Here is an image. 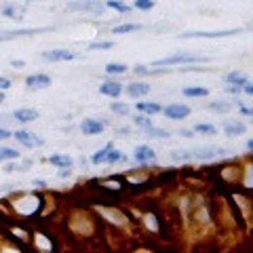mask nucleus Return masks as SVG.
I'll list each match as a JSON object with an SVG mask.
<instances>
[{
	"instance_id": "25",
	"label": "nucleus",
	"mask_w": 253,
	"mask_h": 253,
	"mask_svg": "<svg viewBox=\"0 0 253 253\" xmlns=\"http://www.w3.org/2000/svg\"><path fill=\"white\" fill-rule=\"evenodd\" d=\"M106 72L108 74H125L126 72V66H125V63H108Z\"/></svg>"
},
{
	"instance_id": "17",
	"label": "nucleus",
	"mask_w": 253,
	"mask_h": 253,
	"mask_svg": "<svg viewBox=\"0 0 253 253\" xmlns=\"http://www.w3.org/2000/svg\"><path fill=\"white\" fill-rule=\"evenodd\" d=\"M137 110H139V112H148V114H158L163 108L158 106L156 101H139V104H137Z\"/></svg>"
},
{
	"instance_id": "11",
	"label": "nucleus",
	"mask_w": 253,
	"mask_h": 253,
	"mask_svg": "<svg viewBox=\"0 0 253 253\" xmlns=\"http://www.w3.org/2000/svg\"><path fill=\"white\" fill-rule=\"evenodd\" d=\"M224 133H226V135H230V137H241V135L247 133V126H245L243 123L232 121V123H226L224 125Z\"/></svg>"
},
{
	"instance_id": "38",
	"label": "nucleus",
	"mask_w": 253,
	"mask_h": 253,
	"mask_svg": "<svg viewBox=\"0 0 253 253\" xmlns=\"http://www.w3.org/2000/svg\"><path fill=\"white\" fill-rule=\"evenodd\" d=\"M135 72H137V74H148V70H146V66H137Z\"/></svg>"
},
{
	"instance_id": "14",
	"label": "nucleus",
	"mask_w": 253,
	"mask_h": 253,
	"mask_svg": "<svg viewBox=\"0 0 253 253\" xmlns=\"http://www.w3.org/2000/svg\"><path fill=\"white\" fill-rule=\"evenodd\" d=\"M49 163L51 165H55V167H68V169H72V165H74V161L70 158L68 154H53V156H49Z\"/></svg>"
},
{
	"instance_id": "20",
	"label": "nucleus",
	"mask_w": 253,
	"mask_h": 253,
	"mask_svg": "<svg viewBox=\"0 0 253 253\" xmlns=\"http://www.w3.org/2000/svg\"><path fill=\"white\" fill-rule=\"evenodd\" d=\"M0 13L4 15V17H21L23 15V9L21 6H13V4H6V6H2V9H0Z\"/></svg>"
},
{
	"instance_id": "6",
	"label": "nucleus",
	"mask_w": 253,
	"mask_h": 253,
	"mask_svg": "<svg viewBox=\"0 0 253 253\" xmlns=\"http://www.w3.org/2000/svg\"><path fill=\"white\" fill-rule=\"evenodd\" d=\"M104 123L97 121V118H84V121L81 123V131L84 133V135H97V133L104 131Z\"/></svg>"
},
{
	"instance_id": "35",
	"label": "nucleus",
	"mask_w": 253,
	"mask_h": 253,
	"mask_svg": "<svg viewBox=\"0 0 253 253\" xmlns=\"http://www.w3.org/2000/svg\"><path fill=\"white\" fill-rule=\"evenodd\" d=\"M17 169H21L19 165H15V163H9V165H6V169H4V171H6V173H13V171H17Z\"/></svg>"
},
{
	"instance_id": "23",
	"label": "nucleus",
	"mask_w": 253,
	"mask_h": 253,
	"mask_svg": "<svg viewBox=\"0 0 253 253\" xmlns=\"http://www.w3.org/2000/svg\"><path fill=\"white\" fill-rule=\"evenodd\" d=\"M146 133H148V137H158V139H165V137H169V133L165 131V129H156V126L152 125V126H148L146 129Z\"/></svg>"
},
{
	"instance_id": "32",
	"label": "nucleus",
	"mask_w": 253,
	"mask_h": 253,
	"mask_svg": "<svg viewBox=\"0 0 253 253\" xmlns=\"http://www.w3.org/2000/svg\"><path fill=\"white\" fill-rule=\"evenodd\" d=\"M211 110L213 112H228V110H230V104H217V101H213Z\"/></svg>"
},
{
	"instance_id": "15",
	"label": "nucleus",
	"mask_w": 253,
	"mask_h": 253,
	"mask_svg": "<svg viewBox=\"0 0 253 253\" xmlns=\"http://www.w3.org/2000/svg\"><path fill=\"white\" fill-rule=\"evenodd\" d=\"M126 93H129L131 97H141V95L150 93V84H146V83H133V84L126 86Z\"/></svg>"
},
{
	"instance_id": "9",
	"label": "nucleus",
	"mask_w": 253,
	"mask_h": 253,
	"mask_svg": "<svg viewBox=\"0 0 253 253\" xmlns=\"http://www.w3.org/2000/svg\"><path fill=\"white\" fill-rule=\"evenodd\" d=\"M219 154H224V150L217 148V146H201V148L194 150V156L203 158V161H209V158H215Z\"/></svg>"
},
{
	"instance_id": "8",
	"label": "nucleus",
	"mask_w": 253,
	"mask_h": 253,
	"mask_svg": "<svg viewBox=\"0 0 253 253\" xmlns=\"http://www.w3.org/2000/svg\"><path fill=\"white\" fill-rule=\"evenodd\" d=\"M26 84L28 89H46L51 84V76L46 74H32L26 78Z\"/></svg>"
},
{
	"instance_id": "18",
	"label": "nucleus",
	"mask_w": 253,
	"mask_h": 253,
	"mask_svg": "<svg viewBox=\"0 0 253 253\" xmlns=\"http://www.w3.org/2000/svg\"><path fill=\"white\" fill-rule=\"evenodd\" d=\"M186 95V97H205V95H207L209 91L205 89V86H186L184 91H181Z\"/></svg>"
},
{
	"instance_id": "34",
	"label": "nucleus",
	"mask_w": 253,
	"mask_h": 253,
	"mask_svg": "<svg viewBox=\"0 0 253 253\" xmlns=\"http://www.w3.org/2000/svg\"><path fill=\"white\" fill-rule=\"evenodd\" d=\"M11 66H13L15 70H19V68L26 66V61H21V59H13V61H11Z\"/></svg>"
},
{
	"instance_id": "1",
	"label": "nucleus",
	"mask_w": 253,
	"mask_h": 253,
	"mask_svg": "<svg viewBox=\"0 0 253 253\" xmlns=\"http://www.w3.org/2000/svg\"><path fill=\"white\" fill-rule=\"evenodd\" d=\"M201 61H207L201 55H190V53H177V55H171V57H165V59H158L154 61L152 66H175V63H201Z\"/></svg>"
},
{
	"instance_id": "3",
	"label": "nucleus",
	"mask_w": 253,
	"mask_h": 253,
	"mask_svg": "<svg viewBox=\"0 0 253 253\" xmlns=\"http://www.w3.org/2000/svg\"><path fill=\"white\" fill-rule=\"evenodd\" d=\"M13 137L17 139L21 146H26V148H38V146H42V144H44V141H42L41 137H38V135H34L32 131H26V129L17 131Z\"/></svg>"
},
{
	"instance_id": "39",
	"label": "nucleus",
	"mask_w": 253,
	"mask_h": 253,
	"mask_svg": "<svg viewBox=\"0 0 253 253\" xmlns=\"http://www.w3.org/2000/svg\"><path fill=\"white\" fill-rule=\"evenodd\" d=\"M179 135H184V137H192V131H188V129H181V131H179Z\"/></svg>"
},
{
	"instance_id": "21",
	"label": "nucleus",
	"mask_w": 253,
	"mask_h": 253,
	"mask_svg": "<svg viewBox=\"0 0 253 253\" xmlns=\"http://www.w3.org/2000/svg\"><path fill=\"white\" fill-rule=\"evenodd\" d=\"M19 152L15 148H0V163L2 161H17Z\"/></svg>"
},
{
	"instance_id": "29",
	"label": "nucleus",
	"mask_w": 253,
	"mask_h": 253,
	"mask_svg": "<svg viewBox=\"0 0 253 253\" xmlns=\"http://www.w3.org/2000/svg\"><path fill=\"white\" fill-rule=\"evenodd\" d=\"M112 46H114V42L106 41V42H91L89 49H91V51H104V49H112Z\"/></svg>"
},
{
	"instance_id": "33",
	"label": "nucleus",
	"mask_w": 253,
	"mask_h": 253,
	"mask_svg": "<svg viewBox=\"0 0 253 253\" xmlns=\"http://www.w3.org/2000/svg\"><path fill=\"white\" fill-rule=\"evenodd\" d=\"M11 86V81L9 78H4V76H0V91H6Z\"/></svg>"
},
{
	"instance_id": "31",
	"label": "nucleus",
	"mask_w": 253,
	"mask_h": 253,
	"mask_svg": "<svg viewBox=\"0 0 253 253\" xmlns=\"http://www.w3.org/2000/svg\"><path fill=\"white\" fill-rule=\"evenodd\" d=\"M154 6V0H135V9L139 11H150Z\"/></svg>"
},
{
	"instance_id": "40",
	"label": "nucleus",
	"mask_w": 253,
	"mask_h": 253,
	"mask_svg": "<svg viewBox=\"0 0 253 253\" xmlns=\"http://www.w3.org/2000/svg\"><path fill=\"white\" fill-rule=\"evenodd\" d=\"M2 101H4V95H2V91H0V104H2Z\"/></svg>"
},
{
	"instance_id": "7",
	"label": "nucleus",
	"mask_w": 253,
	"mask_h": 253,
	"mask_svg": "<svg viewBox=\"0 0 253 253\" xmlns=\"http://www.w3.org/2000/svg\"><path fill=\"white\" fill-rule=\"evenodd\" d=\"M190 114V108L188 106H181V104H171L165 108V116L171 118V121H181Z\"/></svg>"
},
{
	"instance_id": "4",
	"label": "nucleus",
	"mask_w": 253,
	"mask_h": 253,
	"mask_svg": "<svg viewBox=\"0 0 253 253\" xmlns=\"http://www.w3.org/2000/svg\"><path fill=\"white\" fill-rule=\"evenodd\" d=\"M241 34V30H219V32H188L179 38H221V36H234Z\"/></svg>"
},
{
	"instance_id": "24",
	"label": "nucleus",
	"mask_w": 253,
	"mask_h": 253,
	"mask_svg": "<svg viewBox=\"0 0 253 253\" xmlns=\"http://www.w3.org/2000/svg\"><path fill=\"white\" fill-rule=\"evenodd\" d=\"M106 6H110V9H114V11H121V13H126L131 9V6H126L121 0H106Z\"/></svg>"
},
{
	"instance_id": "36",
	"label": "nucleus",
	"mask_w": 253,
	"mask_h": 253,
	"mask_svg": "<svg viewBox=\"0 0 253 253\" xmlns=\"http://www.w3.org/2000/svg\"><path fill=\"white\" fill-rule=\"evenodd\" d=\"M243 89H245V93H247V95H253V84H251L249 81L243 84Z\"/></svg>"
},
{
	"instance_id": "19",
	"label": "nucleus",
	"mask_w": 253,
	"mask_h": 253,
	"mask_svg": "<svg viewBox=\"0 0 253 253\" xmlns=\"http://www.w3.org/2000/svg\"><path fill=\"white\" fill-rule=\"evenodd\" d=\"M194 133H201V135H215L217 129L213 125H207V123H199V125H194Z\"/></svg>"
},
{
	"instance_id": "37",
	"label": "nucleus",
	"mask_w": 253,
	"mask_h": 253,
	"mask_svg": "<svg viewBox=\"0 0 253 253\" xmlns=\"http://www.w3.org/2000/svg\"><path fill=\"white\" fill-rule=\"evenodd\" d=\"M6 137H11V133L6 131V129H2V126H0V141H2V139H6Z\"/></svg>"
},
{
	"instance_id": "22",
	"label": "nucleus",
	"mask_w": 253,
	"mask_h": 253,
	"mask_svg": "<svg viewBox=\"0 0 253 253\" xmlns=\"http://www.w3.org/2000/svg\"><path fill=\"white\" fill-rule=\"evenodd\" d=\"M141 26L139 23H123V26H116L112 30V34H126V32H137Z\"/></svg>"
},
{
	"instance_id": "28",
	"label": "nucleus",
	"mask_w": 253,
	"mask_h": 253,
	"mask_svg": "<svg viewBox=\"0 0 253 253\" xmlns=\"http://www.w3.org/2000/svg\"><path fill=\"white\" fill-rule=\"evenodd\" d=\"M123 154L121 152H118V150H114V148H110L108 150V156H106V163H110V165H112V163H118V161H123Z\"/></svg>"
},
{
	"instance_id": "5",
	"label": "nucleus",
	"mask_w": 253,
	"mask_h": 253,
	"mask_svg": "<svg viewBox=\"0 0 253 253\" xmlns=\"http://www.w3.org/2000/svg\"><path fill=\"white\" fill-rule=\"evenodd\" d=\"M42 57L46 61H70L76 57L74 51H66V49H53V51H44Z\"/></svg>"
},
{
	"instance_id": "10",
	"label": "nucleus",
	"mask_w": 253,
	"mask_h": 253,
	"mask_svg": "<svg viewBox=\"0 0 253 253\" xmlns=\"http://www.w3.org/2000/svg\"><path fill=\"white\" fill-rule=\"evenodd\" d=\"M154 150L150 146H137L135 152H133V161L135 163H148V161H154Z\"/></svg>"
},
{
	"instance_id": "16",
	"label": "nucleus",
	"mask_w": 253,
	"mask_h": 253,
	"mask_svg": "<svg viewBox=\"0 0 253 253\" xmlns=\"http://www.w3.org/2000/svg\"><path fill=\"white\" fill-rule=\"evenodd\" d=\"M247 81H249L247 74H245V72H239V70H234V72H230V74L226 76V83H228V84H236V86H243Z\"/></svg>"
},
{
	"instance_id": "13",
	"label": "nucleus",
	"mask_w": 253,
	"mask_h": 253,
	"mask_svg": "<svg viewBox=\"0 0 253 253\" xmlns=\"http://www.w3.org/2000/svg\"><path fill=\"white\" fill-rule=\"evenodd\" d=\"M13 116L17 118V121L21 123H32V121H36L38 118V112L36 110H32V108H19V110H15Z\"/></svg>"
},
{
	"instance_id": "12",
	"label": "nucleus",
	"mask_w": 253,
	"mask_h": 253,
	"mask_svg": "<svg viewBox=\"0 0 253 253\" xmlns=\"http://www.w3.org/2000/svg\"><path fill=\"white\" fill-rule=\"evenodd\" d=\"M99 91H101V95H108V97H118V95L123 93V86L114 81H108V83H101Z\"/></svg>"
},
{
	"instance_id": "27",
	"label": "nucleus",
	"mask_w": 253,
	"mask_h": 253,
	"mask_svg": "<svg viewBox=\"0 0 253 253\" xmlns=\"http://www.w3.org/2000/svg\"><path fill=\"white\" fill-rule=\"evenodd\" d=\"M110 148H112L110 144H108L106 148H101L99 152H95V154H93V158H91V161H93L95 165H99V163H106V156H108V150H110Z\"/></svg>"
},
{
	"instance_id": "26",
	"label": "nucleus",
	"mask_w": 253,
	"mask_h": 253,
	"mask_svg": "<svg viewBox=\"0 0 253 253\" xmlns=\"http://www.w3.org/2000/svg\"><path fill=\"white\" fill-rule=\"evenodd\" d=\"M133 123H135L137 126H141V129H148V126H152V118L144 116V114H137L135 118H133Z\"/></svg>"
},
{
	"instance_id": "30",
	"label": "nucleus",
	"mask_w": 253,
	"mask_h": 253,
	"mask_svg": "<svg viewBox=\"0 0 253 253\" xmlns=\"http://www.w3.org/2000/svg\"><path fill=\"white\" fill-rule=\"evenodd\" d=\"M110 108H112V112H116V114H129V106H126V104H121V101H114V104L112 106H110Z\"/></svg>"
},
{
	"instance_id": "2",
	"label": "nucleus",
	"mask_w": 253,
	"mask_h": 253,
	"mask_svg": "<svg viewBox=\"0 0 253 253\" xmlns=\"http://www.w3.org/2000/svg\"><path fill=\"white\" fill-rule=\"evenodd\" d=\"M70 11H89V13H104L106 4L99 0H78V2H70L68 4Z\"/></svg>"
}]
</instances>
